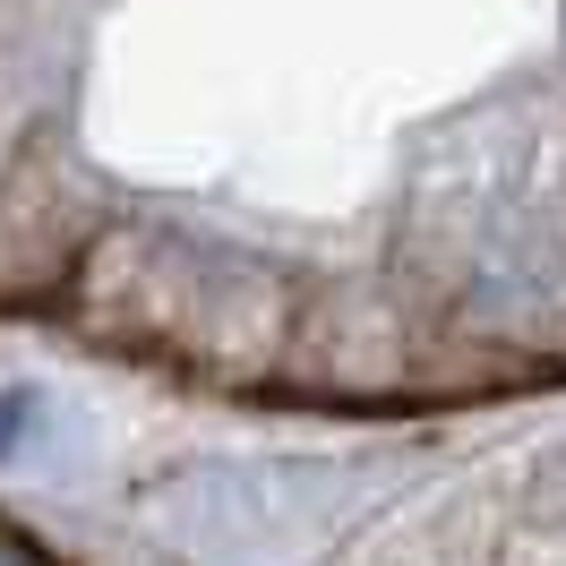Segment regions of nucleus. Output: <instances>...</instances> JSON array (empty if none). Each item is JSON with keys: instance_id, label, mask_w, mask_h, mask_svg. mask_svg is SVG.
<instances>
[{"instance_id": "obj_1", "label": "nucleus", "mask_w": 566, "mask_h": 566, "mask_svg": "<svg viewBox=\"0 0 566 566\" xmlns=\"http://www.w3.org/2000/svg\"><path fill=\"white\" fill-rule=\"evenodd\" d=\"M0 566H52V558H43L27 532H9V524H0Z\"/></svg>"}]
</instances>
